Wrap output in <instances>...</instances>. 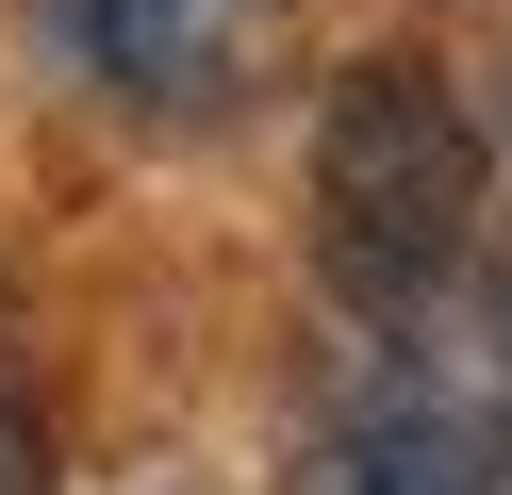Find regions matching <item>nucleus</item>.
Wrapping results in <instances>:
<instances>
[{"label":"nucleus","mask_w":512,"mask_h":495,"mask_svg":"<svg viewBox=\"0 0 512 495\" xmlns=\"http://www.w3.org/2000/svg\"><path fill=\"white\" fill-rule=\"evenodd\" d=\"M479 198H496V165H479L463 83L413 50H364L331 83V116H314V264H331V297L347 314L446 297L479 248Z\"/></svg>","instance_id":"obj_1"},{"label":"nucleus","mask_w":512,"mask_h":495,"mask_svg":"<svg viewBox=\"0 0 512 495\" xmlns=\"http://www.w3.org/2000/svg\"><path fill=\"white\" fill-rule=\"evenodd\" d=\"M298 495H512V347L446 330V297L380 314V380L331 413Z\"/></svg>","instance_id":"obj_2"},{"label":"nucleus","mask_w":512,"mask_h":495,"mask_svg":"<svg viewBox=\"0 0 512 495\" xmlns=\"http://www.w3.org/2000/svg\"><path fill=\"white\" fill-rule=\"evenodd\" d=\"M281 0H67V66L116 99L133 132H199L248 99Z\"/></svg>","instance_id":"obj_3"},{"label":"nucleus","mask_w":512,"mask_h":495,"mask_svg":"<svg viewBox=\"0 0 512 495\" xmlns=\"http://www.w3.org/2000/svg\"><path fill=\"white\" fill-rule=\"evenodd\" d=\"M0 495H50V413L0 380Z\"/></svg>","instance_id":"obj_4"}]
</instances>
